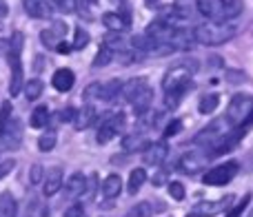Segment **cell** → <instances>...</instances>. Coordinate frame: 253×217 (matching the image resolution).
<instances>
[{
  "label": "cell",
  "instance_id": "1",
  "mask_svg": "<svg viewBox=\"0 0 253 217\" xmlns=\"http://www.w3.org/2000/svg\"><path fill=\"white\" fill-rule=\"evenodd\" d=\"M236 36V27L231 25H220V22H207V25H198L191 29L193 42L205 44V47H218L224 44Z\"/></svg>",
  "mask_w": 253,
  "mask_h": 217
},
{
  "label": "cell",
  "instance_id": "2",
  "mask_svg": "<svg viewBox=\"0 0 253 217\" xmlns=\"http://www.w3.org/2000/svg\"><path fill=\"white\" fill-rule=\"evenodd\" d=\"M224 120L233 124V129H249L253 126V96L238 93L231 98L224 113Z\"/></svg>",
  "mask_w": 253,
  "mask_h": 217
},
{
  "label": "cell",
  "instance_id": "3",
  "mask_svg": "<svg viewBox=\"0 0 253 217\" xmlns=\"http://www.w3.org/2000/svg\"><path fill=\"white\" fill-rule=\"evenodd\" d=\"M193 73H196V67H191L189 62L171 67L165 73V78H162V89H165V93L175 91V89H189Z\"/></svg>",
  "mask_w": 253,
  "mask_h": 217
},
{
  "label": "cell",
  "instance_id": "4",
  "mask_svg": "<svg viewBox=\"0 0 253 217\" xmlns=\"http://www.w3.org/2000/svg\"><path fill=\"white\" fill-rule=\"evenodd\" d=\"M238 175V162H224V164H218L215 169H209L205 175H202V182L207 186H224L229 184L233 178Z\"/></svg>",
  "mask_w": 253,
  "mask_h": 217
},
{
  "label": "cell",
  "instance_id": "5",
  "mask_svg": "<svg viewBox=\"0 0 253 217\" xmlns=\"http://www.w3.org/2000/svg\"><path fill=\"white\" fill-rule=\"evenodd\" d=\"M123 122H125V115L123 113H114V115H105L100 122V129H98V144H107L114 140V135H118V131L123 129Z\"/></svg>",
  "mask_w": 253,
  "mask_h": 217
},
{
  "label": "cell",
  "instance_id": "6",
  "mask_svg": "<svg viewBox=\"0 0 253 217\" xmlns=\"http://www.w3.org/2000/svg\"><path fill=\"white\" fill-rule=\"evenodd\" d=\"M209 160H211L209 153H207V155H202V153H198V151L184 153V155L178 160V169L182 171V173H187V175H193V173H198V171L205 169Z\"/></svg>",
  "mask_w": 253,
  "mask_h": 217
},
{
  "label": "cell",
  "instance_id": "7",
  "mask_svg": "<svg viewBox=\"0 0 253 217\" xmlns=\"http://www.w3.org/2000/svg\"><path fill=\"white\" fill-rule=\"evenodd\" d=\"M65 36H67V25L62 20H58V22H53L49 29H42L40 40H42V44L47 49H53V51H56L58 44L65 42Z\"/></svg>",
  "mask_w": 253,
  "mask_h": 217
},
{
  "label": "cell",
  "instance_id": "8",
  "mask_svg": "<svg viewBox=\"0 0 253 217\" xmlns=\"http://www.w3.org/2000/svg\"><path fill=\"white\" fill-rule=\"evenodd\" d=\"M102 25L111 31V34H123V31L129 29L131 18L129 13H118V11H107L102 16Z\"/></svg>",
  "mask_w": 253,
  "mask_h": 217
},
{
  "label": "cell",
  "instance_id": "9",
  "mask_svg": "<svg viewBox=\"0 0 253 217\" xmlns=\"http://www.w3.org/2000/svg\"><path fill=\"white\" fill-rule=\"evenodd\" d=\"M167 153H169V146H167V142H153L149 144L147 148H144L142 153V162L147 166H158L165 162Z\"/></svg>",
  "mask_w": 253,
  "mask_h": 217
},
{
  "label": "cell",
  "instance_id": "10",
  "mask_svg": "<svg viewBox=\"0 0 253 217\" xmlns=\"http://www.w3.org/2000/svg\"><path fill=\"white\" fill-rule=\"evenodd\" d=\"M198 13L209 22L222 25V0H198Z\"/></svg>",
  "mask_w": 253,
  "mask_h": 217
},
{
  "label": "cell",
  "instance_id": "11",
  "mask_svg": "<svg viewBox=\"0 0 253 217\" xmlns=\"http://www.w3.org/2000/svg\"><path fill=\"white\" fill-rule=\"evenodd\" d=\"M25 11L36 20H47L53 16V7L47 0H25Z\"/></svg>",
  "mask_w": 253,
  "mask_h": 217
},
{
  "label": "cell",
  "instance_id": "12",
  "mask_svg": "<svg viewBox=\"0 0 253 217\" xmlns=\"http://www.w3.org/2000/svg\"><path fill=\"white\" fill-rule=\"evenodd\" d=\"M62 184H65V173H62L60 166H53V169L49 171L44 184H42V195L44 197H53L62 188Z\"/></svg>",
  "mask_w": 253,
  "mask_h": 217
},
{
  "label": "cell",
  "instance_id": "13",
  "mask_svg": "<svg viewBox=\"0 0 253 217\" xmlns=\"http://www.w3.org/2000/svg\"><path fill=\"white\" fill-rule=\"evenodd\" d=\"M9 60V67H11V78H9V93L11 96H18L22 89V62H20V56H7Z\"/></svg>",
  "mask_w": 253,
  "mask_h": 217
},
{
  "label": "cell",
  "instance_id": "14",
  "mask_svg": "<svg viewBox=\"0 0 253 217\" xmlns=\"http://www.w3.org/2000/svg\"><path fill=\"white\" fill-rule=\"evenodd\" d=\"M151 100H153V91H151V87H149V84H144V87L135 93V98L129 102V105H131V108H133L135 115L142 117L144 113L149 111V107H151Z\"/></svg>",
  "mask_w": 253,
  "mask_h": 217
},
{
  "label": "cell",
  "instance_id": "15",
  "mask_svg": "<svg viewBox=\"0 0 253 217\" xmlns=\"http://www.w3.org/2000/svg\"><path fill=\"white\" fill-rule=\"evenodd\" d=\"M62 188H65V195L69 197V200H71V197H74V200H78V197L84 195V188H87V175L74 173L65 184H62Z\"/></svg>",
  "mask_w": 253,
  "mask_h": 217
},
{
  "label": "cell",
  "instance_id": "16",
  "mask_svg": "<svg viewBox=\"0 0 253 217\" xmlns=\"http://www.w3.org/2000/svg\"><path fill=\"white\" fill-rule=\"evenodd\" d=\"M171 9L175 20H193L198 16V0H173Z\"/></svg>",
  "mask_w": 253,
  "mask_h": 217
},
{
  "label": "cell",
  "instance_id": "17",
  "mask_svg": "<svg viewBox=\"0 0 253 217\" xmlns=\"http://www.w3.org/2000/svg\"><path fill=\"white\" fill-rule=\"evenodd\" d=\"M74 82H76V75H74V71L67 69V67H62V69H56V71H53V75H51L53 89H56V91H60V93L69 91V89L74 87Z\"/></svg>",
  "mask_w": 253,
  "mask_h": 217
},
{
  "label": "cell",
  "instance_id": "18",
  "mask_svg": "<svg viewBox=\"0 0 253 217\" xmlns=\"http://www.w3.org/2000/svg\"><path fill=\"white\" fill-rule=\"evenodd\" d=\"M96 122V108L91 105H84L80 108H76V115H74V129L76 131H84Z\"/></svg>",
  "mask_w": 253,
  "mask_h": 217
},
{
  "label": "cell",
  "instance_id": "19",
  "mask_svg": "<svg viewBox=\"0 0 253 217\" xmlns=\"http://www.w3.org/2000/svg\"><path fill=\"white\" fill-rule=\"evenodd\" d=\"M20 142H22V126H20V122L11 117L7 129H4V133H2V144L7 148H16Z\"/></svg>",
  "mask_w": 253,
  "mask_h": 217
},
{
  "label": "cell",
  "instance_id": "20",
  "mask_svg": "<svg viewBox=\"0 0 253 217\" xmlns=\"http://www.w3.org/2000/svg\"><path fill=\"white\" fill-rule=\"evenodd\" d=\"M147 146H149V140L142 133H129L123 138V148L126 153H140V151L144 153Z\"/></svg>",
  "mask_w": 253,
  "mask_h": 217
},
{
  "label": "cell",
  "instance_id": "21",
  "mask_svg": "<svg viewBox=\"0 0 253 217\" xmlns=\"http://www.w3.org/2000/svg\"><path fill=\"white\" fill-rule=\"evenodd\" d=\"M120 193H123V178L116 173L107 175V180L102 182V195H105L107 200H116Z\"/></svg>",
  "mask_w": 253,
  "mask_h": 217
},
{
  "label": "cell",
  "instance_id": "22",
  "mask_svg": "<svg viewBox=\"0 0 253 217\" xmlns=\"http://www.w3.org/2000/svg\"><path fill=\"white\" fill-rule=\"evenodd\" d=\"M123 80H109V82H102V87H100V100L102 102H114V100H118V96H120V91H123Z\"/></svg>",
  "mask_w": 253,
  "mask_h": 217
},
{
  "label": "cell",
  "instance_id": "23",
  "mask_svg": "<svg viewBox=\"0 0 253 217\" xmlns=\"http://www.w3.org/2000/svg\"><path fill=\"white\" fill-rule=\"evenodd\" d=\"M242 11H245L242 0H222V25H229V20L238 18Z\"/></svg>",
  "mask_w": 253,
  "mask_h": 217
},
{
  "label": "cell",
  "instance_id": "24",
  "mask_svg": "<svg viewBox=\"0 0 253 217\" xmlns=\"http://www.w3.org/2000/svg\"><path fill=\"white\" fill-rule=\"evenodd\" d=\"M147 84V80H142V78H131V80H126V82L123 84V91H120V96H118V100H125V102H131L135 98V93L140 91V89Z\"/></svg>",
  "mask_w": 253,
  "mask_h": 217
},
{
  "label": "cell",
  "instance_id": "25",
  "mask_svg": "<svg viewBox=\"0 0 253 217\" xmlns=\"http://www.w3.org/2000/svg\"><path fill=\"white\" fill-rule=\"evenodd\" d=\"M144 182H147V171H144L142 166H138V169L131 171L129 180H126V191H129V195H135V193L142 188Z\"/></svg>",
  "mask_w": 253,
  "mask_h": 217
},
{
  "label": "cell",
  "instance_id": "26",
  "mask_svg": "<svg viewBox=\"0 0 253 217\" xmlns=\"http://www.w3.org/2000/svg\"><path fill=\"white\" fill-rule=\"evenodd\" d=\"M18 213V202L9 191L0 193V217H16Z\"/></svg>",
  "mask_w": 253,
  "mask_h": 217
},
{
  "label": "cell",
  "instance_id": "27",
  "mask_svg": "<svg viewBox=\"0 0 253 217\" xmlns=\"http://www.w3.org/2000/svg\"><path fill=\"white\" fill-rule=\"evenodd\" d=\"M231 197H224V200H220V202H205V204H200V206H198V211H196V213L198 215H202V217H205V215H213V213H220V211H222V209H227V206H224V204H231Z\"/></svg>",
  "mask_w": 253,
  "mask_h": 217
},
{
  "label": "cell",
  "instance_id": "28",
  "mask_svg": "<svg viewBox=\"0 0 253 217\" xmlns=\"http://www.w3.org/2000/svg\"><path fill=\"white\" fill-rule=\"evenodd\" d=\"M114 58H116L114 47H109V44H100L96 58H93V67H96V69H102V67H107L111 60H114Z\"/></svg>",
  "mask_w": 253,
  "mask_h": 217
},
{
  "label": "cell",
  "instance_id": "29",
  "mask_svg": "<svg viewBox=\"0 0 253 217\" xmlns=\"http://www.w3.org/2000/svg\"><path fill=\"white\" fill-rule=\"evenodd\" d=\"M49 122H51V117H49V108L47 107L34 108V113H31V117H29V124L34 126V129H44Z\"/></svg>",
  "mask_w": 253,
  "mask_h": 217
},
{
  "label": "cell",
  "instance_id": "30",
  "mask_svg": "<svg viewBox=\"0 0 253 217\" xmlns=\"http://www.w3.org/2000/svg\"><path fill=\"white\" fill-rule=\"evenodd\" d=\"M22 217H44V204L38 197H29L22 211Z\"/></svg>",
  "mask_w": 253,
  "mask_h": 217
},
{
  "label": "cell",
  "instance_id": "31",
  "mask_svg": "<svg viewBox=\"0 0 253 217\" xmlns=\"http://www.w3.org/2000/svg\"><path fill=\"white\" fill-rule=\"evenodd\" d=\"M218 105H220V96L218 93H209V96H205L200 102H198V111L209 115V113H213L215 108H218Z\"/></svg>",
  "mask_w": 253,
  "mask_h": 217
},
{
  "label": "cell",
  "instance_id": "32",
  "mask_svg": "<svg viewBox=\"0 0 253 217\" xmlns=\"http://www.w3.org/2000/svg\"><path fill=\"white\" fill-rule=\"evenodd\" d=\"M42 89H44V82L40 78H34V80H29V82L25 84V96H27V100H38L40 96H42Z\"/></svg>",
  "mask_w": 253,
  "mask_h": 217
},
{
  "label": "cell",
  "instance_id": "33",
  "mask_svg": "<svg viewBox=\"0 0 253 217\" xmlns=\"http://www.w3.org/2000/svg\"><path fill=\"white\" fill-rule=\"evenodd\" d=\"M56 144H58L56 131H44V133L38 138V148H40L42 153H49L51 148H56Z\"/></svg>",
  "mask_w": 253,
  "mask_h": 217
},
{
  "label": "cell",
  "instance_id": "34",
  "mask_svg": "<svg viewBox=\"0 0 253 217\" xmlns=\"http://www.w3.org/2000/svg\"><path fill=\"white\" fill-rule=\"evenodd\" d=\"M184 91H187V89H175V91H167V93H165V107L169 108V111H173V108L180 105V98L184 96Z\"/></svg>",
  "mask_w": 253,
  "mask_h": 217
},
{
  "label": "cell",
  "instance_id": "35",
  "mask_svg": "<svg viewBox=\"0 0 253 217\" xmlns=\"http://www.w3.org/2000/svg\"><path fill=\"white\" fill-rule=\"evenodd\" d=\"M100 87H102V82H91L87 89L83 91V100L87 102H91V100H100Z\"/></svg>",
  "mask_w": 253,
  "mask_h": 217
},
{
  "label": "cell",
  "instance_id": "36",
  "mask_svg": "<svg viewBox=\"0 0 253 217\" xmlns=\"http://www.w3.org/2000/svg\"><path fill=\"white\" fill-rule=\"evenodd\" d=\"M87 44H89V34L84 29H76L74 31V44H71V47H74L76 51H83Z\"/></svg>",
  "mask_w": 253,
  "mask_h": 217
},
{
  "label": "cell",
  "instance_id": "37",
  "mask_svg": "<svg viewBox=\"0 0 253 217\" xmlns=\"http://www.w3.org/2000/svg\"><path fill=\"white\" fill-rule=\"evenodd\" d=\"M9 120H11V102H2V108H0V140H2Z\"/></svg>",
  "mask_w": 253,
  "mask_h": 217
},
{
  "label": "cell",
  "instance_id": "38",
  "mask_svg": "<svg viewBox=\"0 0 253 217\" xmlns=\"http://www.w3.org/2000/svg\"><path fill=\"white\" fill-rule=\"evenodd\" d=\"M42 178H44L42 164H31V169H29V182H31V186H38V184L42 182Z\"/></svg>",
  "mask_w": 253,
  "mask_h": 217
},
{
  "label": "cell",
  "instance_id": "39",
  "mask_svg": "<svg viewBox=\"0 0 253 217\" xmlns=\"http://www.w3.org/2000/svg\"><path fill=\"white\" fill-rule=\"evenodd\" d=\"M151 215V209H149V204H135V206H131L129 211L125 213V217H149Z\"/></svg>",
  "mask_w": 253,
  "mask_h": 217
},
{
  "label": "cell",
  "instance_id": "40",
  "mask_svg": "<svg viewBox=\"0 0 253 217\" xmlns=\"http://www.w3.org/2000/svg\"><path fill=\"white\" fill-rule=\"evenodd\" d=\"M96 191H98V175L91 173V178H87V188H84V200H93L96 197Z\"/></svg>",
  "mask_w": 253,
  "mask_h": 217
},
{
  "label": "cell",
  "instance_id": "41",
  "mask_svg": "<svg viewBox=\"0 0 253 217\" xmlns=\"http://www.w3.org/2000/svg\"><path fill=\"white\" fill-rule=\"evenodd\" d=\"M169 195L173 197L175 202H182L184 195H187V191H184V186H182L180 182H171V184H169Z\"/></svg>",
  "mask_w": 253,
  "mask_h": 217
},
{
  "label": "cell",
  "instance_id": "42",
  "mask_svg": "<svg viewBox=\"0 0 253 217\" xmlns=\"http://www.w3.org/2000/svg\"><path fill=\"white\" fill-rule=\"evenodd\" d=\"M51 2L65 13H74L76 11V0H51Z\"/></svg>",
  "mask_w": 253,
  "mask_h": 217
},
{
  "label": "cell",
  "instance_id": "43",
  "mask_svg": "<svg viewBox=\"0 0 253 217\" xmlns=\"http://www.w3.org/2000/svg\"><path fill=\"white\" fill-rule=\"evenodd\" d=\"M180 131H182V122L171 120L169 124H167V129H165V138H173V135H178Z\"/></svg>",
  "mask_w": 253,
  "mask_h": 217
},
{
  "label": "cell",
  "instance_id": "44",
  "mask_svg": "<svg viewBox=\"0 0 253 217\" xmlns=\"http://www.w3.org/2000/svg\"><path fill=\"white\" fill-rule=\"evenodd\" d=\"M249 202H251V195H245V197H242V200L236 204V209H231V213H229L227 217H240V213L247 209V204H249Z\"/></svg>",
  "mask_w": 253,
  "mask_h": 217
},
{
  "label": "cell",
  "instance_id": "45",
  "mask_svg": "<svg viewBox=\"0 0 253 217\" xmlns=\"http://www.w3.org/2000/svg\"><path fill=\"white\" fill-rule=\"evenodd\" d=\"M13 169H16V160H2L0 162V180L7 178Z\"/></svg>",
  "mask_w": 253,
  "mask_h": 217
},
{
  "label": "cell",
  "instance_id": "46",
  "mask_svg": "<svg viewBox=\"0 0 253 217\" xmlns=\"http://www.w3.org/2000/svg\"><path fill=\"white\" fill-rule=\"evenodd\" d=\"M65 217H84V206L83 204H71L65 211Z\"/></svg>",
  "mask_w": 253,
  "mask_h": 217
},
{
  "label": "cell",
  "instance_id": "47",
  "mask_svg": "<svg viewBox=\"0 0 253 217\" xmlns=\"http://www.w3.org/2000/svg\"><path fill=\"white\" fill-rule=\"evenodd\" d=\"M58 115H60V120H71V122H74V115H76V111H74V108H65V111H60V113H58Z\"/></svg>",
  "mask_w": 253,
  "mask_h": 217
},
{
  "label": "cell",
  "instance_id": "48",
  "mask_svg": "<svg viewBox=\"0 0 253 217\" xmlns=\"http://www.w3.org/2000/svg\"><path fill=\"white\" fill-rule=\"evenodd\" d=\"M71 49H74V47H71V44H67V42H60V44H58V47H56V51H58V53H69Z\"/></svg>",
  "mask_w": 253,
  "mask_h": 217
},
{
  "label": "cell",
  "instance_id": "49",
  "mask_svg": "<svg viewBox=\"0 0 253 217\" xmlns=\"http://www.w3.org/2000/svg\"><path fill=\"white\" fill-rule=\"evenodd\" d=\"M7 11H9L7 2H4V0H0V18H4V16H7Z\"/></svg>",
  "mask_w": 253,
  "mask_h": 217
},
{
  "label": "cell",
  "instance_id": "50",
  "mask_svg": "<svg viewBox=\"0 0 253 217\" xmlns=\"http://www.w3.org/2000/svg\"><path fill=\"white\" fill-rule=\"evenodd\" d=\"M165 180H167V173H162V171H160V173L156 175V180H153V182H156V184H162Z\"/></svg>",
  "mask_w": 253,
  "mask_h": 217
},
{
  "label": "cell",
  "instance_id": "51",
  "mask_svg": "<svg viewBox=\"0 0 253 217\" xmlns=\"http://www.w3.org/2000/svg\"><path fill=\"white\" fill-rule=\"evenodd\" d=\"M187 217H202V215H198V213H189Z\"/></svg>",
  "mask_w": 253,
  "mask_h": 217
},
{
  "label": "cell",
  "instance_id": "52",
  "mask_svg": "<svg viewBox=\"0 0 253 217\" xmlns=\"http://www.w3.org/2000/svg\"><path fill=\"white\" fill-rule=\"evenodd\" d=\"M247 217H253V209H251V213H249V215H247Z\"/></svg>",
  "mask_w": 253,
  "mask_h": 217
},
{
  "label": "cell",
  "instance_id": "53",
  "mask_svg": "<svg viewBox=\"0 0 253 217\" xmlns=\"http://www.w3.org/2000/svg\"><path fill=\"white\" fill-rule=\"evenodd\" d=\"M87 2H98V0H87Z\"/></svg>",
  "mask_w": 253,
  "mask_h": 217
}]
</instances>
